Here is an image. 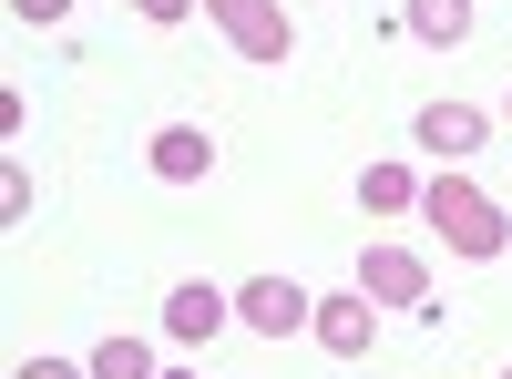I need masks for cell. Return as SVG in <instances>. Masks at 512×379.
Masks as SVG:
<instances>
[{"label":"cell","mask_w":512,"mask_h":379,"mask_svg":"<svg viewBox=\"0 0 512 379\" xmlns=\"http://www.w3.org/2000/svg\"><path fill=\"white\" fill-rule=\"evenodd\" d=\"M420 216H431V236L451 246V257H502V246H512V216L461 175V164H441V175L420 185Z\"/></svg>","instance_id":"cell-1"},{"label":"cell","mask_w":512,"mask_h":379,"mask_svg":"<svg viewBox=\"0 0 512 379\" xmlns=\"http://www.w3.org/2000/svg\"><path fill=\"white\" fill-rule=\"evenodd\" d=\"M205 21H216L246 62H287L297 31H287V0H205Z\"/></svg>","instance_id":"cell-2"},{"label":"cell","mask_w":512,"mask_h":379,"mask_svg":"<svg viewBox=\"0 0 512 379\" xmlns=\"http://www.w3.org/2000/svg\"><path fill=\"white\" fill-rule=\"evenodd\" d=\"M236 318L256 328V339H297V328H318V298L297 277H246L236 287Z\"/></svg>","instance_id":"cell-3"},{"label":"cell","mask_w":512,"mask_h":379,"mask_svg":"<svg viewBox=\"0 0 512 379\" xmlns=\"http://www.w3.org/2000/svg\"><path fill=\"white\" fill-rule=\"evenodd\" d=\"M359 287H369L379 308H431V267H420L410 246H369V257H359Z\"/></svg>","instance_id":"cell-4"},{"label":"cell","mask_w":512,"mask_h":379,"mask_svg":"<svg viewBox=\"0 0 512 379\" xmlns=\"http://www.w3.org/2000/svg\"><path fill=\"white\" fill-rule=\"evenodd\" d=\"M369 339H379V298H369V287H338V298H318V349L369 359Z\"/></svg>","instance_id":"cell-5"},{"label":"cell","mask_w":512,"mask_h":379,"mask_svg":"<svg viewBox=\"0 0 512 379\" xmlns=\"http://www.w3.org/2000/svg\"><path fill=\"white\" fill-rule=\"evenodd\" d=\"M216 328H226V298H216L205 277L164 287V339H175V349H216Z\"/></svg>","instance_id":"cell-6"},{"label":"cell","mask_w":512,"mask_h":379,"mask_svg":"<svg viewBox=\"0 0 512 379\" xmlns=\"http://www.w3.org/2000/svg\"><path fill=\"white\" fill-rule=\"evenodd\" d=\"M144 164L164 185H205V175H216V134H205V123H164V134L144 144Z\"/></svg>","instance_id":"cell-7"},{"label":"cell","mask_w":512,"mask_h":379,"mask_svg":"<svg viewBox=\"0 0 512 379\" xmlns=\"http://www.w3.org/2000/svg\"><path fill=\"white\" fill-rule=\"evenodd\" d=\"M482 134H492V113H472V103H420V154L472 164V154H482Z\"/></svg>","instance_id":"cell-8"},{"label":"cell","mask_w":512,"mask_h":379,"mask_svg":"<svg viewBox=\"0 0 512 379\" xmlns=\"http://www.w3.org/2000/svg\"><path fill=\"white\" fill-rule=\"evenodd\" d=\"M400 31L431 41V52H461L472 41V0H400Z\"/></svg>","instance_id":"cell-9"},{"label":"cell","mask_w":512,"mask_h":379,"mask_svg":"<svg viewBox=\"0 0 512 379\" xmlns=\"http://www.w3.org/2000/svg\"><path fill=\"white\" fill-rule=\"evenodd\" d=\"M359 205H369V216H400V205H420V175H410V164H369Z\"/></svg>","instance_id":"cell-10"},{"label":"cell","mask_w":512,"mask_h":379,"mask_svg":"<svg viewBox=\"0 0 512 379\" xmlns=\"http://www.w3.org/2000/svg\"><path fill=\"white\" fill-rule=\"evenodd\" d=\"M154 369H164V359H154V339H134V328L93 349V379H154Z\"/></svg>","instance_id":"cell-11"},{"label":"cell","mask_w":512,"mask_h":379,"mask_svg":"<svg viewBox=\"0 0 512 379\" xmlns=\"http://www.w3.org/2000/svg\"><path fill=\"white\" fill-rule=\"evenodd\" d=\"M0 216H11V226L31 216V175H21V164H0Z\"/></svg>","instance_id":"cell-12"},{"label":"cell","mask_w":512,"mask_h":379,"mask_svg":"<svg viewBox=\"0 0 512 379\" xmlns=\"http://www.w3.org/2000/svg\"><path fill=\"white\" fill-rule=\"evenodd\" d=\"M123 11H144L154 31H175V21H195V0H123Z\"/></svg>","instance_id":"cell-13"},{"label":"cell","mask_w":512,"mask_h":379,"mask_svg":"<svg viewBox=\"0 0 512 379\" xmlns=\"http://www.w3.org/2000/svg\"><path fill=\"white\" fill-rule=\"evenodd\" d=\"M11 11H21L31 31H52V21H72V0H11Z\"/></svg>","instance_id":"cell-14"},{"label":"cell","mask_w":512,"mask_h":379,"mask_svg":"<svg viewBox=\"0 0 512 379\" xmlns=\"http://www.w3.org/2000/svg\"><path fill=\"white\" fill-rule=\"evenodd\" d=\"M11 379H93V369H72V359H21Z\"/></svg>","instance_id":"cell-15"},{"label":"cell","mask_w":512,"mask_h":379,"mask_svg":"<svg viewBox=\"0 0 512 379\" xmlns=\"http://www.w3.org/2000/svg\"><path fill=\"white\" fill-rule=\"evenodd\" d=\"M154 379H195V369H185V359H164V369H154Z\"/></svg>","instance_id":"cell-16"},{"label":"cell","mask_w":512,"mask_h":379,"mask_svg":"<svg viewBox=\"0 0 512 379\" xmlns=\"http://www.w3.org/2000/svg\"><path fill=\"white\" fill-rule=\"evenodd\" d=\"M502 379H512V369H502Z\"/></svg>","instance_id":"cell-17"}]
</instances>
